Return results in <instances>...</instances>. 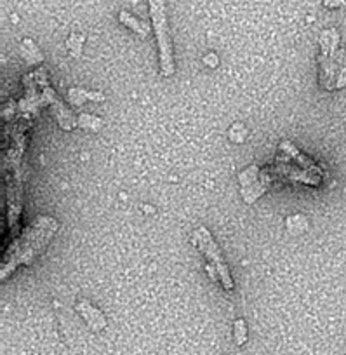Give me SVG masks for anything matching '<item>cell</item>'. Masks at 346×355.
I'll return each instance as SVG.
<instances>
[{
  "label": "cell",
  "mask_w": 346,
  "mask_h": 355,
  "mask_svg": "<svg viewBox=\"0 0 346 355\" xmlns=\"http://www.w3.org/2000/svg\"><path fill=\"white\" fill-rule=\"evenodd\" d=\"M58 232V221L51 216H37L6 251L0 268L2 281L9 277L19 265H30L53 241Z\"/></svg>",
  "instance_id": "1"
},
{
  "label": "cell",
  "mask_w": 346,
  "mask_h": 355,
  "mask_svg": "<svg viewBox=\"0 0 346 355\" xmlns=\"http://www.w3.org/2000/svg\"><path fill=\"white\" fill-rule=\"evenodd\" d=\"M279 160L275 164L277 173L289 180L306 183V185L318 187L322 182V171L303 155L293 143L282 141L279 146Z\"/></svg>",
  "instance_id": "2"
},
{
  "label": "cell",
  "mask_w": 346,
  "mask_h": 355,
  "mask_svg": "<svg viewBox=\"0 0 346 355\" xmlns=\"http://www.w3.org/2000/svg\"><path fill=\"white\" fill-rule=\"evenodd\" d=\"M150 16H152L153 28H155L157 44H159L160 54V71L164 77L174 75V49L171 40L169 25H167V9L166 0H148Z\"/></svg>",
  "instance_id": "3"
},
{
  "label": "cell",
  "mask_w": 346,
  "mask_h": 355,
  "mask_svg": "<svg viewBox=\"0 0 346 355\" xmlns=\"http://www.w3.org/2000/svg\"><path fill=\"white\" fill-rule=\"evenodd\" d=\"M195 242H197L198 249H200V251L204 252L205 258H207L209 272L216 274V277L219 279V282H221L223 288H225L226 291H232L235 286L234 279L230 275V270L225 263V258H223L221 249L216 244L211 232L205 227H198L197 230H195Z\"/></svg>",
  "instance_id": "4"
},
{
  "label": "cell",
  "mask_w": 346,
  "mask_h": 355,
  "mask_svg": "<svg viewBox=\"0 0 346 355\" xmlns=\"http://www.w3.org/2000/svg\"><path fill=\"white\" fill-rule=\"evenodd\" d=\"M239 182L242 185V197H244V200L248 204H252L266 192V187H268L270 182L268 171L259 173V167L252 166L239 176Z\"/></svg>",
  "instance_id": "5"
},
{
  "label": "cell",
  "mask_w": 346,
  "mask_h": 355,
  "mask_svg": "<svg viewBox=\"0 0 346 355\" xmlns=\"http://www.w3.org/2000/svg\"><path fill=\"white\" fill-rule=\"evenodd\" d=\"M77 310L82 317H84L85 322L89 324L92 331L99 333L106 327V319L101 312H99L96 306H92L89 302H78L77 303Z\"/></svg>",
  "instance_id": "6"
},
{
  "label": "cell",
  "mask_w": 346,
  "mask_h": 355,
  "mask_svg": "<svg viewBox=\"0 0 346 355\" xmlns=\"http://www.w3.org/2000/svg\"><path fill=\"white\" fill-rule=\"evenodd\" d=\"M47 101H49L51 107H53V112H54V115H56V119H58V122H60L61 128L67 129V131L68 129L73 128L75 125L73 117L68 114V110L63 107V103H61V101L54 96L53 91H47Z\"/></svg>",
  "instance_id": "7"
},
{
  "label": "cell",
  "mask_w": 346,
  "mask_h": 355,
  "mask_svg": "<svg viewBox=\"0 0 346 355\" xmlns=\"http://www.w3.org/2000/svg\"><path fill=\"white\" fill-rule=\"evenodd\" d=\"M119 19H121L122 25H126V26H128V28H131L132 32L138 33V35L143 37V39H145V37H148L150 26L146 25V23L139 21L138 18H135V16H132L131 12L121 11V15H119Z\"/></svg>",
  "instance_id": "8"
},
{
  "label": "cell",
  "mask_w": 346,
  "mask_h": 355,
  "mask_svg": "<svg viewBox=\"0 0 346 355\" xmlns=\"http://www.w3.org/2000/svg\"><path fill=\"white\" fill-rule=\"evenodd\" d=\"M346 85V49L338 51L336 61V89H343Z\"/></svg>",
  "instance_id": "9"
},
{
  "label": "cell",
  "mask_w": 346,
  "mask_h": 355,
  "mask_svg": "<svg viewBox=\"0 0 346 355\" xmlns=\"http://www.w3.org/2000/svg\"><path fill=\"white\" fill-rule=\"evenodd\" d=\"M234 327H235V343L241 347V345H244L245 341H248V327H245V322L242 319L235 320Z\"/></svg>",
  "instance_id": "10"
},
{
  "label": "cell",
  "mask_w": 346,
  "mask_h": 355,
  "mask_svg": "<svg viewBox=\"0 0 346 355\" xmlns=\"http://www.w3.org/2000/svg\"><path fill=\"white\" fill-rule=\"evenodd\" d=\"M82 42H84V37H77V35H71L70 40H68V47H70V51L75 54V56H80Z\"/></svg>",
  "instance_id": "11"
},
{
  "label": "cell",
  "mask_w": 346,
  "mask_h": 355,
  "mask_svg": "<svg viewBox=\"0 0 346 355\" xmlns=\"http://www.w3.org/2000/svg\"><path fill=\"white\" fill-rule=\"evenodd\" d=\"M345 4V0H324L325 8H341Z\"/></svg>",
  "instance_id": "12"
}]
</instances>
